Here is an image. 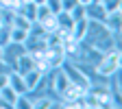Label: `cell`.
<instances>
[{"label":"cell","mask_w":122,"mask_h":109,"mask_svg":"<svg viewBox=\"0 0 122 109\" xmlns=\"http://www.w3.org/2000/svg\"><path fill=\"white\" fill-rule=\"evenodd\" d=\"M120 68H122V55L116 48V50H109V52L102 55V59L94 66V72H96V76L109 79V76H113V74L120 72Z\"/></svg>","instance_id":"obj_1"},{"label":"cell","mask_w":122,"mask_h":109,"mask_svg":"<svg viewBox=\"0 0 122 109\" xmlns=\"http://www.w3.org/2000/svg\"><path fill=\"white\" fill-rule=\"evenodd\" d=\"M61 68H63V72L68 74V79H70L72 85H79V87L85 89V92L92 87V76H89L81 66H76L74 61H68V59H66L63 63H61Z\"/></svg>","instance_id":"obj_2"},{"label":"cell","mask_w":122,"mask_h":109,"mask_svg":"<svg viewBox=\"0 0 122 109\" xmlns=\"http://www.w3.org/2000/svg\"><path fill=\"white\" fill-rule=\"evenodd\" d=\"M33 68H37L35 55H30V52H26V50H22L18 57H15V61H13V70H18L20 74H26L28 70H33Z\"/></svg>","instance_id":"obj_3"},{"label":"cell","mask_w":122,"mask_h":109,"mask_svg":"<svg viewBox=\"0 0 122 109\" xmlns=\"http://www.w3.org/2000/svg\"><path fill=\"white\" fill-rule=\"evenodd\" d=\"M22 76H24V83H26L28 94H30V92H35V89L44 83L46 72H44V70H39V68H33V70H28V72H26V74H22Z\"/></svg>","instance_id":"obj_4"},{"label":"cell","mask_w":122,"mask_h":109,"mask_svg":"<svg viewBox=\"0 0 122 109\" xmlns=\"http://www.w3.org/2000/svg\"><path fill=\"white\" fill-rule=\"evenodd\" d=\"M9 87L15 92V94H28L26 83H24V76H22L18 70H11V72H9Z\"/></svg>","instance_id":"obj_5"},{"label":"cell","mask_w":122,"mask_h":109,"mask_svg":"<svg viewBox=\"0 0 122 109\" xmlns=\"http://www.w3.org/2000/svg\"><path fill=\"white\" fill-rule=\"evenodd\" d=\"M85 9H87V20H92V22H105L107 11H105V7L100 2H89Z\"/></svg>","instance_id":"obj_6"},{"label":"cell","mask_w":122,"mask_h":109,"mask_svg":"<svg viewBox=\"0 0 122 109\" xmlns=\"http://www.w3.org/2000/svg\"><path fill=\"white\" fill-rule=\"evenodd\" d=\"M102 24L109 28L111 33H120V26H122V11H111V13H107V18H105Z\"/></svg>","instance_id":"obj_7"},{"label":"cell","mask_w":122,"mask_h":109,"mask_svg":"<svg viewBox=\"0 0 122 109\" xmlns=\"http://www.w3.org/2000/svg\"><path fill=\"white\" fill-rule=\"evenodd\" d=\"M87 26H89V20H87V18H85V20H76V22L72 24V28H70V37L76 39V42H81V39L85 37V33H87Z\"/></svg>","instance_id":"obj_8"},{"label":"cell","mask_w":122,"mask_h":109,"mask_svg":"<svg viewBox=\"0 0 122 109\" xmlns=\"http://www.w3.org/2000/svg\"><path fill=\"white\" fill-rule=\"evenodd\" d=\"M11 26H18V28H24V31H30V26H33V22L26 20L24 15L20 11H13L11 13Z\"/></svg>","instance_id":"obj_9"},{"label":"cell","mask_w":122,"mask_h":109,"mask_svg":"<svg viewBox=\"0 0 122 109\" xmlns=\"http://www.w3.org/2000/svg\"><path fill=\"white\" fill-rule=\"evenodd\" d=\"M9 37H11V44H24V42H26V37H28V31L18 28V26H11Z\"/></svg>","instance_id":"obj_10"},{"label":"cell","mask_w":122,"mask_h":109,"mask_svg":"<svg viewBox=\"0 0 122 109\" xmlns=\"http://www.w3.org/2000/svg\"><path fill=\"white\" fill-rule=\"evenodd\" d=\"M15 109H33V96H28V94H18V98H15Z\"/></svg>","instance_id":"obj_11"},{"label":"cell","mask_w":122,"mask_h":109,"mask_svg":"<svg viewBox=\"0 0 122 109\" xmlns=\"http://www.w3.org/2000/svg\"><path fill=\"white\" fill-rule=\"evenodd\" d=\"M0 98L5 100V105H7V107H13V105H15V98H18V94H15V92L7 85V87L0 89Z\"/></svg>","instance_id":"obj_12"},{"label":"cell","mask_w":122,"mask_h":109,"mask_svg":"<svg viewBox=\"0 0 122 109\" xmlns=\"http://www.w3.org/2000/svg\"><path fill=\"white\" fill-rule=\"evenodd\" d=\"M100 5L105 7L107 13H111V11H122V0H100Z\"/></svg>","instance_id":"obj_13"},{"label":"cell","mask_w":122,"mask_h":109,"mask_svg":"<svg viewBox=\"0 0 122 109\" xmlns=\"http://www.w3.org/2000/svg\"><path fill=\"white\" fill-rule=\"evenodd\" d=\"M70 15H72V20L76 22V20H85L87 18V9H85V5H76L72 11H68Z\"/></svg>","instance_id":"obj_14"},{"label":"cell","mask_w":122,"mask_h":109,"mask_svg":"<svg viewBox=\"0 0 122 109\" xmlns=\"http://www.w3.org/2000/svg\"><path fill=\"white\" fill-rule=\"evenodd\" d=\"M46 7H48L52 13H59L61 11V0H46V2H44Z\"/></svg>","instance_id":"obj_15"},{"label":"cell","mask_w":122,"mask_h":109,"mask_svg":"<svg viewBox=\"0 0 122 109\" xmlns=\"http://www.w3.org/2000/svg\"><path fill=\"white\" fill-rule=\"evenodd\" d=\"M0 59H5V46H0Z\"/></svg>","instance_id":"obj_16"},{"label":"cell","mask_w":122,"mask_h":109,"mask_svg":"<svg viewBox=\"0 0 122 109\" xmlns=\"http://www.w3.org/2000/svg\"><path fill=\"white\" fill-rule=\"evenodd\" d=\"M89 2H92V0H79V5H85V7H87Z\"/></svg>","instance_id":"obj_17"},{"label":"cell","mask_w":122,"mask_h":109,"mask_svg":"<svg viewBox=\"0 0 122 109\" xmlns=\"http://www.w3.org/2000/svg\"><path fill=\"white\" fill-rule=\"evenodd\" d=\"M33 2H35V5H44V2H46V0H33Z\"/></svg>","instance_id":"obj_18"}]
</instances>
